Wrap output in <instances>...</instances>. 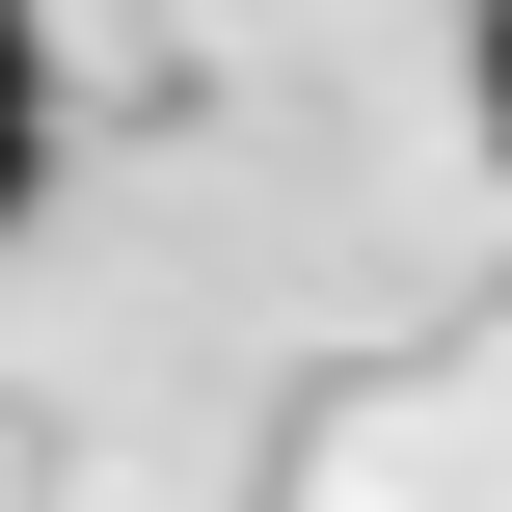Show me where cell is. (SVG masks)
<instances>
[{
  "label": "cell",
  "mask_w": 512,
  "mask_h": 512,
  "mask_svg": "<svg viewBox=\"0 0 512 512\" xmlns=\"http://www.w3.org/2000/svg\"><path fill=\"white\" fill-rule=\"evenodd\" d=\"M27 189H54V27L0 0V216H27Z\"/></svg>",
  "instance_id": "6da1fadb"
},
{
  "label": "cell",
  "mask_w": 512,
  "mask_h": 512,
  "mask_svg": "<svg viewBox=\"0 0 512 512\" xmlns=\"http://www.w3.org/2000/svg\"><path fill=\"white\" fill-rule=\"evenodd\" d=\"M486 135H512V0H486Z\"/></svg>",
  "instance_id": "7a4b0ae2"
}]
</instances>
